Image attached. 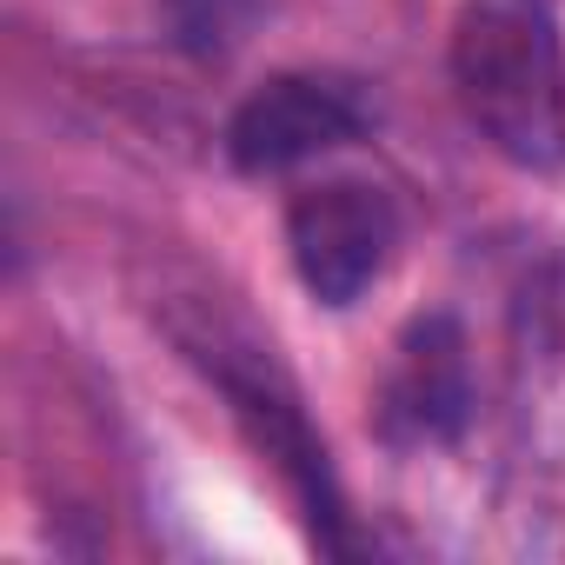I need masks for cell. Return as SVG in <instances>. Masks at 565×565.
<instances>
[{
	"label": "cell",
	"mask_w": 565,
	"mask_h": 565,
	"mask_svg": "<svg viewBox=\"0 0 565 565\" xmlns=\"http://www.w3.org/2000/svg\"><path fill=\"white\" fill-rule=\"evenodd\" d=\"M452 87L466 120L512 167L565 160V41L552 0H466L452 28Z\"/></svg>",
	"instance_id": "6da1fadb"
},
{
	"label": "cell",
	"mask_w": 565,
	"mask_h": 565,
	"mask_svg": "<svg viewBox=\"0 0 565 565\" xmlns=\"http://www.w3.org/2000/svg\"><path fill=\"white\" fill-rule=\"evenodd\" d=\"M399 246V206L373 180H320L287 206V253L320 307H353Z\"/></svg>",
	"instance_id": "7a4b0ae2"
},
{
	"label": "cell",
	"mask_w": 565,
	"mask_h": 565,
	"mask_svg": "<svg viewBox=\"0 0 565 565\" xmlns=\"http://www.w3.org/2000/svg\"><path fill=\"white\" fill-rule=\"evenodd\" d=\"M373 127V100L340 74H273L226 120V160L239 173H287Z\"/></svg>",
	"instance_id": "3957f363"
},
{
	"label": "cell",
	"mask_w": 565,
	"mask_h": 565,
	"mask_svg": "<svg viewBox=\"0 0 565 565\" xmlns=\"http://www.w3.org/2000/svg\"><path fill=\"white\" fill-rule=\"evenodd\" d=\"M472 419V353L452 313H419L380 386V433L393 446H452Z\"/></svg>",
	"instance_id": "277c9868"
},
{
	"label": "cell",
	"mask_w": 565,
	"mask_h": 565,
	"mask_svg": "<svg viewBox=\"0 0 565 565\" xmlns=\"http://www.w3.org/2000/svg\"><path fill=\"white\" fill-rule=\"evenodd\" d=\"M160 8H167L173 41L193 61H226L259 28V0H160Z\"/></svg>",
	"instance_id": "5b68a950"
}]
</instances>
